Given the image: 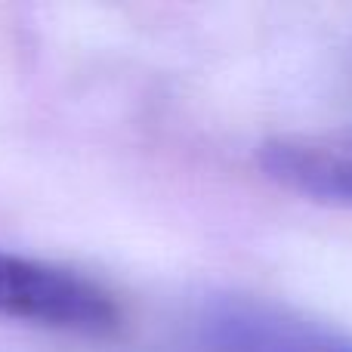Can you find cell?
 <instances>
[{
    "mask_svg": "<svg viewBox=\"0 0 352 352\" xmlns=\"http://www.w3.org/2000/svg\"><path fill=\"white\" fill-rule=\"evenodd\" d=\"M192 352H352V331L272 300L226 297L198 312Z\"/></svg>",
    "mask_w": 352,
    "mask_h": 352,
    "instance_id": "1",
    "label": "cell"
},
{
    "mask_svg": "<svg viewBox=\"0 0 352 352\" xmlns=\"http://www.w3.org/2000/svg\"><path fill=\"white\" fill-rule=\"evenodd\" d=\"M0 316L74 334H109L121 312L105 287L80 272L0 250Z\"/></svg>",
    "mask_w": 352,
    "mask_h": 352,
    "instance_id": "2",
    "label": "cell"
},
{
    "mask_svg": "<svg viewBox=\"0 0 352 352\" xmlns=\"http://www.w3.org/2000/svg\"><path fill=\"white\" fill-rule=\"evenodd\" d=\"M260 167L303 198L352 207V130L269 140L260 146Z\"/></svg>",
    "mask_w": 352,
    "mask_h": 352,
    "instance_id": "3",
    "label": "cell"
}]
</instances>
